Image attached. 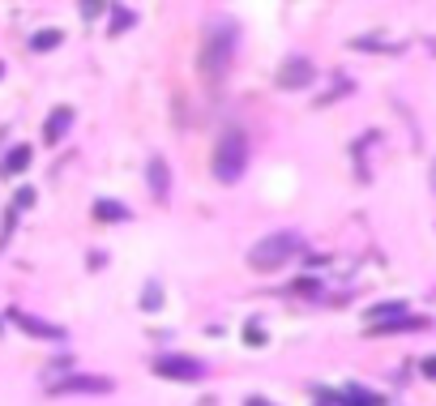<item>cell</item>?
<instances>
[{"mask_svg":"<svg viewBox=\"0 0 436 406\" xmlns=\"http://www.w3.org/2000/svg\"><path fill=\"white\" fill-rule=\"evenodd\" d=\"M299 252V236L295 231H274L265 240H256L252 252H248V265L252 270H282L291 257Z\"/></svg>","mask_w":436,"mask_h":406,"instance_id":"1","label":"cell"},{"mask_svg":"<svg viewBox=\"0 0 436 406\" xmlns=\"http://www.w3.org/2000/svg\"><path fill=\"white\" fill-rule=\"evenodd\" d=\"M244 167H248V141H244V133H223L218 155H214V175L223 184H236L244 175Z\"/></svg>","mask_w":436,"mask_h":406,"instance_id":"2","label":"cell"},{"mask_svg":"<svg viewBox=\"0 0 436 406\" xmlns=\"http://www.w3.org/2000/svg\"><path fill=\"white\" fill-rule=\"evenodd\" d=\"M231 52H236V30H231V26H214L210 39H205V47H201V69L210 73V78H223Z\"/></svg>","mask_w":436,"mask_h":406,"instance_id":"3","label":"cell"},{"mask_svg":"<svg viewBox=\"0 0 436 406\" xmlns=\"http://www.w3.org/2000/svg\"><path fill=\"white\" fill-rule=\"evenodd\" d=\"M154 372L171 376V380H197L205 368H201V360H193V355H159V360H154Z\"/></svg>","mask_w":436,"mask_h":406,"instance_id":"4","label":"cell"},{"mask_svg":"<svg viewBox=\"0 0 436 406\" xmlns=\"http://www.w3.org/2000/svg\"><path fill=\"white\" fill-rule=\"evenodd\" d=\"M308 82H313V64H308L304 56H291L287 64L278 69V86H282V90H299V86H308Z\"/></svg>","mask_w":436,"mask_h":406,"instance_id":"5","label":"cell"},{"mask_svg":"<svg viewBox=\"0 0 436 406\" xmlns=\"http://www.w3.org/2000/svg\"><path fill=\"white\" fill-rule=\"evenodd\" d=\"M112 380L107 376H73V380H60L56 394H107Z\"/></svg>","mask_w":436,"mask_h":406,"instance_id":"6","label":"cell"},{"mask_svg":"<svg viewBox=\"0 0 436 406\" xmlns=\"http://www.w3.org/2000/svg\"><path fill=\"white\" fill-rule=\"evenodd\" d=\"M167 184H171V175H167L163 159H150V193L154 197H167Z\"/></svg>","mask_w":436,"mask_h":406,"instance_id":"7","label":"cell"},{"mask_svg":"<svg viewBox=\"0 0 436 406\" xmlns=\"http://www.w3.org/2000/svg\"><path fill=\"white\" fill-rule=\"evenodd\" d=\"M94 218H103V222H124L128 210L120 206V201H94Z\"/></svg>","mask_w":436,"mask_h":406,"instance_id":"8","label":"cell"},{"mask_svg":"<svg viewBox=\"0 0 436 406\" xmlns=\"http://www.w3.org/2000/svg\"><path fill=\"white\" fill-rule=\"evenodd\" d=\"M26 163H30V150H26V145H17L13 155H9L5 163H0V175H17V171H21Z\"/></svg>","mask_w":436,"mask_h":406,"instance_id":"9","label":"cell"},{"mask_svg":"<svg viewBox=\"0 0 436 406\" xmlns=\"http://www.w3.org/2000/svg\"><path fill=\"white\" fill-rule=\"evenodd\" d=\"M69 116H73L69 107H56V112H51V120H47V141H56V137L69 129Z\"/></svg>","mask_w":436,"mask_h":406,"instance_id":"10","label":"cell"},{"mask_svg":"<svg viewBox=\"0 0 436 406\" xmlns=\"http://www.w3.org/2000/svg\"><path fill=\"white\" fill-rule=\"evenodd\" d=\"M60 39H64L60 30H39V35H30V47H35V52H51Z\"/></svg>","mask_w":436,"mask_h":406,"instance_id":"11","label":"cell"},{"mask_svg":"<svg viewBox=\"0 0 436 406\" xmlns=\"http://www.w3.org/2000/svg\"><path fill=\"white\" fill-rule=\"evenodd\" d=\"M406 308L402 303H376V308H368V321H381V317H402Z\"/></svg>","mask_w":436,"mask_h":406,"instance_id":"12","label":"cell"},{"mask_svg":"<svg viewBox=\"0 0 436 406\" xmlns=\"http://www.w3.org/2000/svg\"><path fill=\"white\" fill-rule=\"evenodd\" d=\"M21 321V329H35V334H43V338H56L60 329H51V325H43V321H35V317H17Z\"/></svg>","mask_w":436,"mask_h":406,"instance_id":"13","label":"cell"},{"mask_svg":"<svg viewBox=\"0 0 436 406\" xmlns=\"http://www.w3.org/2000/svg\"><path fill=\"white\" fill-rule=\"evenodd\" d=\"M159 303H163V291L150 283V287H146V295H141V308H159Z\"/></svg>","mask_w":436,"mask_h":406,"instance_id":"14","label":"cell"},{"mask_svg":"<svg viewBox=\"0 0 436 406\" xmlns=\"http://www.w3.org/2000/svg\"><path fill=\"white\" fill-rule=\"evenodd\" d=\"M128 21H133V13H128V9H116V21H112V30L120 35V30L128 26Z\"/></svg>","mask_w":436,"mask_h":406,"instance_id":"15","label":"cell"},{"mask_svg":"<svg viewBox=\"0 0 436 406\" xmlns=\"http://www.w3.org/2000/svg\"><path fill=\"white\" fill-rule=\"evenodd\" d=\"M347 406H376V398H368V394H347Z\"/></svg>","mask_w":436,"mask_h":406,"instance_id":"16","label":"cell"},{"mask_svg":"<svg viewBox=\"0 0 436 406\" xmlns=\"http://www.w3.org/2000/svg\"><path fill=\"white\" fill-rule=\"evenodd\" d=\"M424 372H428V376H436V360H424Z\"/></svg>","mask_w":436,"mask_h":406,"instance_id":"17","label":"cell"},{"mask_svg":"<svg viewBox=\"0 0 436 406\" xmlns=\"http://www.w3.org/2000/svg\"><path fill=\"white\" fill-rule=\"evenodd\" d=\"M248 406H270V402H261V398H252V402H248Z\"/></svg>","mask_w":436,"mask_h":406,"instance_id":"18","label":"cell"},{"mask_svg":"<svg viewBox=\"0 0 436 406\" xmlns=\"http://www.w3.org/2000/svg\"><path fill=\"white\" fill-rule=\"evenodd\" d=\"M432 184H436V167H432Z\"/></svg>","mask_w":436,"mask_h":406,"instance_id":"19","label":"cell"},{"mask_svg":"<svg viewBox=\"0 0 436 406\" xmlns=\"http://www.w3.org/2000/svg\"><path fill=\"white\" fill-rule=\"evenodd\" d=\"M0 73H5V64H0Z\"/></svg>","mask_w":436,"mask_h":406,"instance_id":"20","label":"cell"}]
</instances>
